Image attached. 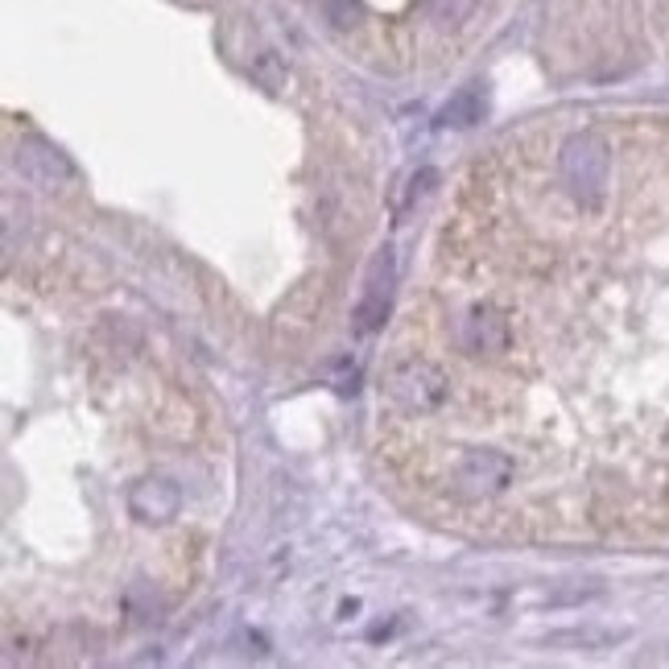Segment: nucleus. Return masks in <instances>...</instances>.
I'll use <instances>...</instances> for the list:
<instances>
[{"label": "nucleus", "instance_id": "1", "mask_svg": "<svg viewBox=\"0 0 669 669\" xmlns=\"http://www.w3.org/2000/svg\"><path fill=\"white\" fill-rule=\"evenodd\" d=\"M558 174H562V187L579 199L583 207H600L612 182V149L607 141L595 133H579L558 149Z\"/></svg>", "mask_w": 669, "mask_h": 669}, {"label": "nucleus", "instance_id": "2", "mask_svg": "<svg viewBox=\"0 0 669 669\" xmlns=\"http://www.w3.org/2000/svg\"><path fill=\"white\" fill-rule=\"evenodd\" d=\"M389 293H393V253L384 248V253L372 260V269H368L364 298H360V306H356V331H360V335H372V331L384 323Z\"/></svg>", "mask_w": 669, "mask_h": 669}, {"label": "nucleus", "instance_id": "3", "mask_svg": "<svg viewBox=\"0 0 669 669\" xmlns=\"http://www.w3.org/2000/svg\"><path fill=\"white\" fill-rule=\"evenodd\" d=\"M178 504H182V492L166 480L137 483L133 497H129V509H133L141 521H166V516L178 513Z\"/></svg>", "mask_w": 669, "mask_h": 669}]
</instances>
